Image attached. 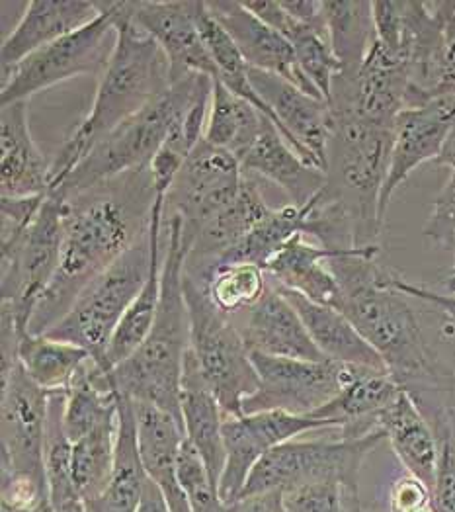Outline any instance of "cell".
<instances>
[{
	"instance_id": "6da1fadb",
	"label": "cell",
	"mask_w": 455,
	"mask_h": 512,
	"mask_svg": "<svg viewBox=\"0 0 455 512\" xmlns=\"http://www.w3.org/2000/svg\"><path fill=\"white\" fill-rule=\"evenodd\" d=\"M155 202L149 167L67 198L59 268L34 309L28 333H49L84 288L149 231Z\"/></svg>"
},
{
	"instance_id": "7a4b0ae2",
	"label": "cell",
	"mask_w": 455,
	"mask_h": 512,
	"mask_svg": "<svg viewBox=\"0 0 455 512\" xmlns=\"http://www.w3.org/2000/svg\"><path fill=\"white\" fill-rule=\"evenodd\" d=\"M377 247L354 249L329 260L342 311L383 358L391 378L407 393L454 387L455 372L428 342L411 298L391 286V268L377 262Z\"/></svg>"
},
{
	"instance_id": "3957f363",
	"label": "cell",
	"mask_w": 455,
	"mask_h": 512,
	"mask_svg": "<svg viewBox=\"0 0 455 512\" xmlns=\"http://www.w3.org/2000/svg\"><path fill=\"white\" fill-rule=\"evenodd\" d=\"M166 251L157 319L143 344L110 370L118 393L131 401L153 403L182 421L180 387L184 360L190 350V315L184 298V264L192 239L182 219L170 215L165 225Z\"/></svg>"
},
{
	"instance_id": "277c9868",
	"label": "cell",
	"mask_w": 455,
	"mask_h": 512,
	"mask_svg": "<svg viewBox=\"0 0 455 512\" xmlns=\"http://www.w3.org/2000/svg\"><path fill=\"white\" fill-rule=\"evenodd\" d=\"M112 6L118 26L116 47L98 79L90 112L51 161V190L63 184L100 139L170 86V65L159 43L120 14L118 2H112Z\"/></svg>"
},
{
	"instance_id": "5b68a950",
	"label": "cell",
	"mask_w": 455,
	"mask_h": 512,
	"mask_svg": "<svg viewBox=\"0 0 455 512\" xmlns=\"http://www.w3.org/2000/svg\"><path fill=\"white\" fill-rule=\"evenodd\" d=\"M331 116L327 184L321 198L348 217L358 249L377 247L385 225L379 200L389 171L395 126L375 124L334 106Z\"/></svg>"
},
{
	"instance_id": "8992f818",
	"label": "cell",
	"mask_w": 455,
	"mask_h": 512,
	"mask_svg": "<svg viewBox=\"0 0 455 512\" xmlns=\"http://www.w3.org/2000/svg\"><path fill=\"white\" fill-rule=\"evenodd\" d=\"M211 83L213 79L206 75H188L170 83L163 94L100 139L55 190L65 198H71L125 172L149 167L168 133L186 116L198 94Z\"/></svg>"
},
{
	"instance_id": "52a82bcc",
	"label": "cell",
	"mask_w": 455,
	"mask_h": 512,
	"mask_svg": "<svg viewBox=\"0 0 455 512\" xmlns=\"http://www.w3.org/2000/svg\"><path fill=\"white\" fill-rule=\"evenodd\" d=\"M67 198L51 190L42 206L26 221H2V311L20 333H28L38 301L51 284L63 245Z\"/></svg>"
},
{
	"instance_id": "ba28073f",
	"label": "cell",
	"mask_w": 455,
	"mask_h": 512,
	"mask_svg": "<svg viewBox=\"0 0 455 512\" xmlns=\"http://www.w3.org/2000/svg\"><path fill=\"white\" fill-rule=\"evenodd\" d=\"M184 298L190 315V350L200 372L225 417H241L245 399L258 389L249 346L233 315L209 298L206 280L184 272Z\"/></svg>"
},
{
	"instance_id": "9c48e42d",
	"label": "cell",
	"mask_w": 455,
	"mask_h": 512,
	"mask_svg": "<svg viewBox=\"0 0 455 512\" xmlns=\"http://www.w3.org/2000/svg\"><path fill=\"white\" fill-rule=\"evenodd\" d=\"M151 264L153 241L149 227L137 243L84 288L69 313L45 335L81 346L104 370L106 350L127 309L145 286Z\"/></svg>"
},
{
	"instance_id": "30bf717a",
	"label": "cell",
	"mask_w": 455,
	"mask_h": 512,
	"mask_svg": "<svg viewBox=\"0 0 455 512\" xmlns=\"http://www.w3.org/2000/svg\"><path fill=\"white\" fill-rule=\"evenodd\" d=\"M383 430L362 438L290 440L270 450L250 473L241 497L336 481L342 487H358V473L375 446L385 440Z\"/></svg>"
},
{
	"instance_id": "8fae6325",
	"label": "cell",
	"mask_w": 455,
	"mask_h": 512,
	"mask_svg": "<svg viewBox=\"0 0 455 512\" xmlns=\"http://www.w3.org/2000/svg\"><path fill=\"white\" fill-rule=\"evenodd\" d=\"M98 4L102 12L96 20L2 71L0 106L30 102L34 94L84 75L102 77L116 47L118 26L112 2Z\"/></svg>"
},
{
	"instance_id": "7c38bea8",
	"label": "cell",
	"mask_w": 455,
	"mask_h": 512,
	"mask_svg": "<svg viewBox=\"0 0 455 512\" xmlns=\"http://www.w3.org/2000/svg\"><path fill=\"white\" fill-rule=\"evenodd\" d=\"M258 374V389L245 399L243 415L282 411L313 415L348 384L358 366L331 360H293L250 352Z\"/></svg>"
},
{
	"instance_id": "4fadbf2b",
	"label": "cell",
	"mask_w": 455,
	"mask_h": 512,
	"mask_svg": "<svg viewBox=\"0 0 455 512\" xmlns=\"http://www.w3.org/2000/svg\"><path fill=\"white\" fill-rule=\"evenodd\" d=\"M0 380L2 475L47 485L45 434L51 391L36 384L20 362Z\"/></svg>"
},
{
	"instance_id": "5bb4252c",
	"label": "cell",
	"mask_w": 455,
	"mask_h": 512,
	"mask_svg": "<svg viewBox=\"0 0 455 512\" xmlns=\"http://www.w3.org/2000/svg\"><path fill=\"white\" fill-rule=\"evenodd\" d=\"M245 180L247 174L231 153L202 139L174 178L166 194V210L178 215L184 231L194 235L239 196Z\"/></svg>"
},
{
	"instance_id": "9a60e30c",
	"label": "cell",
	"mask_w": 455,
	"mask_h": 512,
	"mask_svg": "<svg viewBox=\"0 0 455 512\" xmlns=\"http://www.w3.org/2000/svg\"><path fill=\"white\" fill-rule=\"evenodd\" d=\"M323 428L332 427L311 415H290L282 411H264L225 419V468L219 479L221 499L227 505L239 499L250 473L270 450L295 440L305 432Z\"/></svg>"
},
{
	"instance_id": "2e32d148",
	"label": "cell",
	"mask_w": 455,
	"mask_h": 512,
	"mask_svg": "<svg viewBox=\"0 0 455 512\" xmlns=\"http://www.w3.org/2000/svg\"><path fill=\"white\" fill-rule=\"evenodd\" d=\"M250 83L272 114L274 126L295 153L311 167L325 172L331 139V106L286 81L280 75L250 69Z\"/></svg>"
},
{
	"instance_id": "e0dca14e",
	"label": "cell",
	"mask_w": 455,
	"mask_h": 512,
	"mask_svg": "<svg viewBox=\"0 0 455 512\" xmlns=\"http://www.w3.org/2000/svg\"><path fill=\"white\" fill-rule=\"evenodd\" d=\"M120 14L163 49L170 65V83L188 75L217 81L215 63L192 16V2L182 0H122Z\"/></svg>"
},
{
	"instance_id": "ac0fdd59",
	"label": "cell",
	"mask_w": 455,
	"mask_h": 512,
	"mask_svg": "<svg viewBox=\"0 0 455 512\" xmlns=\"http://www.w3.org/2000/svg\"><path fill=\"white\" fill-rule=\"evenodd\" d=\"M455 128V96H432L424 104L399 114L393 129V147L387 180L383 184L379 215L385 223L389 204L397 190L409 180L420 165L434 163L448 135Z\"/></svg>"
},
{
	"instance_id": "d6986e66",
	"label": "cell",
	"mask_w": 455,
	"mask_h": 512,
	"mask_svg": "<svg viewBox=\"0 0 455 512\" xmlns=\"http://www.w3.org/2000/svg\"><path fill=\"white\" fill-rule=\"evenodd\" d=\"M207 8L235 42L250 69L280 75L307 94L323 98L301 75L291 43L256 14H252L245 2L215 0L207 2Z\"/></svg>"
},
{
	"instance_id": "ffe728a7",
	"label": "cell",
	"mask_w": 455,
	"mask_h": 512,
	"mask_svg": "<svg viewBox=\"0 0 455 512\" xmlns=\"http://www.w3.org/2000/svg\"><path fill=\"white\" fill-rule=\"evenodd\" d=\"M233 319L250 352L293 360H327L309 337L299 313L272 280L262 299Z\"/></svg>"
},
{
	"instance_id": "44dd1931",
	"label": "cell",
	"mask_w": 455,
	"mask_h": 512,
	"mask_svg": "<svg viewBox=\"0 0 455 512\" xmlns=\"http://www.w3.org/2000/svg\"><path fill=\"white\" fill-rule=\"evenodd\" d=\"M30 102L2 106L0 112V196L6 200L40 198L51 190V163L36 145Z\"/></svg>"
},
{
	"instance_id": "7402d4cb",
	"label": "cell",
	"mask_w": 455,
	"mask_h": 512,
	"mask_svg": "<svg viewBox=\"0 0 455 512\" xmlns=\"http://www.w3.org/2000/svg\"><path fill=\"white\" fill-rule=\"evenodd\" d=\"M131 403H133L137 446H139L143 468L147 471V475L163 489L170 511L192 512L186 493L178 481V456L186 440L182 421L153 403H145V401H131Z\"/></svg>"
},
{
	"instance_id": "603a6c76",
	"label": "cell",
	"mask_w": 455,
	"mask_h": 512,
	"mask_svg": "<svg viewBox=\"0 0 455 512\" xmlns=\"http://www.w3.org/2000/svg\"><path fill=\"white\" fill-rule=\"evenodd\" d=\"M98 2L86 0H32L20 22L2 42V71L22 63L45 45L57 42L100 16Z\"/></svg>"
},
{
	"instance_id": "cb8c5ba5",
	"label": "cell",
	"mask_w": 455,
	"mask_h": 512,
	"mask_svg": "<svg viewBox=\"0 0 455 512\" xmlns=\"http://www.w3.org/2000/svg\"><path fill=\"white\" fill-rule=\"evenodd\" d=\"M180 413L186 440L202 456L211 479L219 485L225 468V442L223 423L225 413L206 384L198 360L192 350H188L184 360V374L180 387Z\"/></svg>"
},
{
	"instance_id": "d4e9b609",
	"label": "cell",
	"mask_w": 455,
	"mask_h": 512,
	"mask_svg": "<svg viewBox=\"0 0 455 512\" xmlns=\"http://www.w3.org/2000/svg\"><path fill=\"white\" fill-rule=\"evenodd\" d=\"M241 169L247 176L258 174L280 186L295 206L309 204L327 184V174L307 165L270 120L241 159Z\"/></svg>"
},
{
	"instance_id": "484cf974",
	"label": "cell",
	"mask_w": 455,
	"mask_h": 512,
	"mask_svg": "<svg viewBox=\"0 0 455 512\" xmlns=\"http://www.w3.org/2000/svg\"><path fill=\"white\" fill-rule=\"evenodd\" d=\"M278 288L293 305V309L299 313L309 337L327 360L346 366L389 372L383 358L373 350L372 344L358 333V329L342 311L331 305L311 301L282 286Z\"/></svg>"
},
{
	"instance_id": "4316f807",
	"label": "cell",
	"mask_w": 455,
	"mask_h": 512,
	"mask_svg": "<svg viewBox=\"0 0 455 512\" xmlns=\"http://www.w3.org/2000/svg\"><path fill=\"white\" fill-rule=\"evenodd\" d=\"M379 428L385 432L401 464L432 493L440 460L438 438L405 389L381 413Z\"/></svg>"
},
{
	"instance_id": "83f0119b",
	"label": "cell",
	"mask_w": 455,
	"mask_h": 512,
	"mask_svg": "<svg viewBox=\"0 0 455 512\" xmlns=\"http://www.w3.org/2000/svg\"><path fill=\"white\" fill-rule=\"evenodd\" d=\"M338 255L342 253H334L319 243H309L305 235H297L270 258L264 272L274 284L286 290L323 305L338 307L340 286L329 268V260Z\"/></svg>"
},
{
	"instance_id": "f1b7e54d",
	"label": "cell",
	"mask_w": 455,
	"mask_h": 512,
	"mask_svg": "<svg viewBox=\"0 0 455 512\" xmlns=\"http://www.w3.org/2000/svg\"><path fill=\"white\" fill-rule=\"evenodd\" d=\"M147 471L143 468L139 446L133 403L129 397L118 393V438H116V458L110 483L102 495L84 501L88 512H135L143 485L147 481Z\"/></svg>"
},
{
	"instance_id": "f546056e",
	"label": "cell",
	"mask_w": 455,
	"mask_h": 512,
	"mask_svg": "<svg viewBox=\"0 0 455 512\" xmlns=\"http://www.w3.org/2000/svg\"><path fill=\"white\" fill-rule=\"evenodd\" d=\"M266 122L268 118L250 102L233 94L223 83L213 81L211 106L204 133L207 143L231 153L241 163L254 141L260 137Z\"/></svg>"
},
{
	"instance_id": "4dcf8cb0",
	"label": "cell",
	"mask_w": 455,
	"mask_h": 512,
	"mask_svg": "<svg viewBox=\"0 0 455 512\" xmlns=\"http://www.w3.org/2000/svg\"><path fill=\"white\" fill-rule=\"evenodd\" d=\"M319 196L305 206L286 204L282 208H270V212L258 221V225L250 231L249 235L223 256L217 262V266L229 264V262H252L264 268L270 262V258L280 253L293 237L297 235L309 237L311 214Z\"/></svg>"
},
{
	"instance_id": "1f68e13d",
	"label": "cell",
	"mask_w": 455,
	"mask_h": 512,
	"mask_svg": "<svg viewBox=\"0 0 455 512\" xmlns=\"http://www.w3.org/2000/svg\"><path fill=\"white\" fill-rule=\"evenodd\" d=\"M323 14L332 51L342 69L340 75H356L375 40L373 2L329 0L323 2Z\"/></svg>"
},
{
	"instance_id": "d6a6232c",
	"label": "cell",
	"mask_w": 455,
	"mask_h": 512,
	"mask_svg": "<svg viewBox=\"0 0 455 512\" xmlns=\"http://www.w3.org/2000/svg\"><path fill=\"white\" fill-rule=\"evenodd\" d=\"M90 358L81 346L47 335L26 333L18 348V360L26 374L45 391H67Z\"/></svg>"
},
{
	"instance_id": "836d02e7",
	"label": "cell",
	"mask_w": 455,
	"mask_h": 512,
	"mask_svg": "<svg viewBox=\"0 0 455 512\" xmlns=\"http://www.w3.org/2000/svg\"><path fill=\"white\" fill-rule=\"evenodd\" d=\"M118 419L73 442V479L84 501L102 495L110 483L116 458Z\"/></svg>"
},
{
	"instance_id": "e575fe53",
	"label": "cell",
	"mask_w": 455,
	"mask_h": 512,
	"mask_svg": "<svg viewBox=\"0 0 455 512\" xmlns=\"http://www.w3.org/2000/svg\"><path fill=\"white\" fill-rule=\"evenodd\" d=\"M268 274L252 262L219 264L207 278L211 301L225 313L237 315L254 307L268 290Z\"/></svg>"
},
{
	"instance_id": "d590c367",
	"label": "cell",
	"mask_w": 455,
	"mask_h": 512,
	"mask_svg": "<svg viewBox=\"0 0 455 512\" xmlns=\"http://www.w3.org/2000/svg\"><path fill=\"white\" fill-rule=\"evenodd\" d=\"M178 481L186 493L192 512H229L219 495V485L211 479L202 456L184 440L178 456Z\"/></svg>"
},
{
	"instance_id": "8d00e7d4",
	"label": "cell",
	"mask_w": 455,
	"mask_h": 512,
	"mask_svg": "<svg viewBox=\"0 0 455 512\" xmlns=\"http://www.w3.org/2000/svg\"><path fill=\"white\" fill-rule=\"evenodd\" d=\"M389 282H391L393 288H397L405 296H409L414 301H420L422 305L430 307V311L438 319V335H440V339L444 342V346H448V350L455 356V296L438 294V292H432V290H428L424 286L413 284L407 278H403L401 274H397L395 270H391Z\"/></svg>"
},
{
	"instance_id": "74e56055",
	"label": "cell",
	"mask_w": 455,
	"mask_h": 512,
	"mask_svg": "<svg viewBox=\"0 0 455 512\" xmlns=\"http://www.w3.org/2000/svg\"><path fill=\"white\" fill-rule=\"evenodd\" d=\"M424 237L438 249L454 251L455 243V169H450V176L438 196L432 202V212L428 215Z\"/></svg>"
},
{
	"instance_id": "f35d334b",
	"label": "cell",
	"mask_w": 455,
	"mask_h": 512,
	"mask_svg": "<svg viewBox=\"0 0 455 512\" xmlns=\"http://www.w3.org/2000/svg\"><path fill=\"white\" fill-rule=\"evenodd\" d=\"M284 499L288 512H344V487L336 481L299 487Z\"/></svg>"
},
{
	"instance_id": "ab89813d",
	"label": "cell",
	"mask_w": 455,
	"mask_h": 512,
	"mask_svg": "<svg viewBox=\"0 0 455 512\" xmlns=\"http://www.w3.org/2000/svg\"><path fill=\"white\" fill-rule=\"evenodd\" d=\"M455 96V0L448 2V24H446V40L438 59L434 86L430 92L432 96Z\"/></svg>"
},
{
	"instance_id": "60d3db41",
	"label": "cell",
	"mask_w": 455,
	"mask_h": 512,
	"mask_svg": "<svg viewBox=\"0 0 455 512\" xmlns=\"http://www.w3.org/2000/svg\"><path fill=\"white\" fill-rule=\"evenodd\" d=\"M229 512H288L282 491H264L239 497L227 505Z\"/></svg>"
},
{
	"instance_id": "b9f144b4",
	"label": "cell",
	"mask_w": 455,
	"mask_h": 512,
	"mask_svg": "<svg viewBox=\"0 0 455 512\" xmlns=\"http://www.w3.org/2000/svg\"><path fill=\"white\" fill-rule=\"evenodd\" d=\"M135 512H172L163 489L151 477H147V481L143 485L141 499H139V505Z\"/></svg>"
},
{
	"instance_id": "7bdbcfd3",
	"label": "cell",
	"mask_w": 455,
	"mask_h": 512,
	"mask_svg": "<svg viewBox=\"0 0 455 512\" xmlns=\"http://www.w3.org/2000/svg\"><path fill=\"white\" fill-rule=\"evenodd\" d=\"M440 167H448V169H455V128L452 133L448 135V141L440 153V157L434 161Z\"/></svg>"
},
{
	"instance_id": "ee69618b",
	"label": "cell",
	"mask_w": 455,
	"mask_h": 512,
	"mask_svg": "<svg viewBox=\"0 0 455 512\" xmlns=\"http://www.w3.org/2000/svg\"><path fill=\"white\" fill-rule=\"evenodd\" d=\"M51 512H88V509H86L83 497L75 495V497L63 499L59 503H53L51 505Z\"/></svg>"
},
{
	"instance_id": "f6af8a7d",
	"label": "cell",
	"mask_w": 455,
	"mask_h": 512,
	"mask_svg": "<svg viewBox=\"0 0 455 512\" xmlns=\"http://www.w3.org/2000/svg\"><path fill=\"white\" fill-rule=\"evenodd\" d=\"M344 512H366L358 497V487H344Z\"/></svg>"
},
{
	"instance_id": "bcb514c9",
	"label": "cell",
	"mask_w": 455,
	"mask_h": 512,
	"mask_svg": "<svg viewBox=\"0 0 455 512\" xmlns=\"http://www.w3.org/2000/svg\"><path fill=\"white\" fill-rule=\"evenodd\" d=\"M444 292L448 296H455V274H450L446 280H444Z\"/></svg>"
},
{
	"instance_id": "7dc6e473",
	"label": "cell",
	"mask_w": 455,
	"mask_h": 512,
	"mask_svg": "<svg viewBox=\"0 0 455 512\" xmlns=\"http://www.w3.org/2000/svg\"><path fill=\"white\" fill-rule=\"evenodd\" d=\"M405 512H434L432 511V503H426V505H420V507H414Z\"/></svg>"
},
{
	"instance_id": "c3c4849f",
	"label": "cell",
	"mask_w": 455,
	"mask_h": 512,
	"mask_svg": "<svg viewBox=\"0 0 455 512\" xmlns=\"http://www.w3.org/2000/svg\"><path fill=\"white\" fill-rule=\"evenodd\" d=\"M452 274H455V243H454V266H452Z\"/></svg>"
},
{
	"instance_id": "681fc988",
	"label": "cell",
	"mask_w": 455,
	"mask_h": 512,
	"mask_svg": "<svg viewBox=\"0 0 455 512\" xmlns=\"http://www.w3.org/2000/svg\"><path fill=\"white\" fill-rule=\"evenodd\" d=\"M40 512H51V509H49V511H40Z\"/></svg>"
}]
</instances>
